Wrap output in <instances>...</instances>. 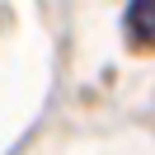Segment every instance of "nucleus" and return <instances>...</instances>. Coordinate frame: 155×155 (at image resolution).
I'll return each mask as SVG.
<instances>
[{
	"mask_svg": "<svg viewBox=\"0 0 155 155\" xmlns=\"http://www.w3.org/2000/svg\"><path fill=\"white\" fill-rule=\"evenodd\" d=\"M122 28L136 47H155V0H132L122 14Z\"/></svg>",
	"mask_w": 155,
	"mask_h": 155,
	"instance_id": "obj_1",
	"label": "nucleus"
}]
</instances>
